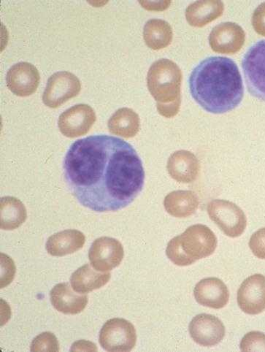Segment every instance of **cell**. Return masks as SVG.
I'll return each instance as SVG.
<instances>
[{"label":"cell","instance_id":"cell-1","mask_svg":"<svg viewBox=\"0 0 265 352\" xmlns=\"http://www.w3.org/2000/svg\"><path fill=\"white\" fill-rule=\"evenodd\" d=\"M67 184L77 201L96 212L117 211L143 190L145 171L135 149L106 135L75 142L64 160Z\"/></svg>","mask_w":265,"mask_h":352},{"label":"cell","instance_id":"cell-2","mask_svg":"<svg viewBox=\"0 0 265 352\" xmlns=\"http://www.w3.org/2000/svg\"><path fill=\"white\" fill-rule=\"evenodd\" d=\"M192 98L207 112L222 114L235 109L243 100V79L231 58L211 56L196 66L189 77Z\"/></svg>","mask_w":265,"mask_h":352},{"label":"cell","instance_id":"cell-3","mask_svg":"<svg viewBox=\"0 0 265 352\" xmlns=\"http://www.w3.org/2000/svg\"><path fill=\"white\" fill-rule=\"evenodd\" d=\"M183 75L180 67L168 58L152 64L147 75V86L157 102V109L165 118H172L180 110Z\"/></svg>","mask_w":265,"mask_h":352},{"label":"cell","instance_id":"cell-4","mask_svg":"<svg viewBox=\"0 0 265 352\" xmlns=\"http://www.w3.org/2000/svg\"><path fill=\"white\" fill-rule=\"evenodd\" d=\"M217 246L214 232L203 225L189 227L168 244L166 254L178 266H188L214 254Z\"/></svg>","mask_w":265,"mask_h":352},{"label":"cell","instance_id":"cell-5","mask_svg":"<svg viewBox=\"0 0 265 352\" xmlns=\"http://www.w3.org/2000/svg\"><path fill=\"white\" fill-rule=\"evenodd\" d=\"M207 214L220 229L231 238H237L246 228L247 219L243 210L232 202L214 199L207 205Z\"/></svg>","mask_w":265,"mask_h":352},{"label":"cell","instance_id":"cell-6","mask_svg":"<svg viewBox=\"0 0 265 352\" xmlns=\"http://www.w3.org/2000/svg\"><path fill=\"white\" fill-rule=\"evenodd\" d=\"M242 67L251 95L265 101V40L250 47L242 60Z\"/></svg>","mask_w":265,"mask_h":352},{"label":"cell","instance_id":"cell-7","mask_svg":"<svg viewBox=\"0 0 265 352\" xmlns=\"http://www.w3.org/2000/svg\"><path fill=\"white\" fill-rule=\"evenodd\" d=\"M136 342L135 327L124 319L108 320L103 325L100 333V344L107 351H130Z\"/></svg>","mask_w":265,"mask_h":352},{"label":"cell","instance_id":"cell-8","mask_svg":"<svg viewBox=\"0 0 265 352\" xmlns=\"http://www.w3.org/2000/svg\"><path fill=\"white\" fill-rule=\"evenodd\" d=\"M82 89L80 80L74 74L61 72L53 74L47 82L43 95L46 107L56 109L76 97Z\"/></svg>","mask_w":265,"mask_h":352},{"label":"cell","instance_id":"cell-9","mask_svg":"<svg viewBox=\"0 0 265 352\" xmlns=\"http://www.w3.org/2000/svg\"><path fill=\"white\" fill-rule=\"evenodd\" d=\"M124 256L122 244L117 239L102 237L92 243L89 258L92 267L100 272H108L118 267Z\"/></svg>","mask_w":265,"mask_h":352},{"label":"cell","instance_id":"cell-10","mask_svg":"<svg viewBox=\"0 0 265 352\" xmlns=\"http://www.w3.org/2000/svg\"><path fill=\"white\" fill-rule=\"evenodd\" d=\"M97 120L93 109L86 104H78L63 112L58 126L63 135L75 138L87 135Z\"/></svg>","mask_w":265,"mask_h":352},{"label":"cell","instance_id":"cell-11","mask_svg":"<svg viewBox=\"0 0 265 352\" xmlns=\"http://www.w3.org/2000/svg\"><path fill=\"white\" fill-rule=\"evenodd\" d=\"M209 40L214 52L234 54L243 48L246 33L238 23L224 22L212 30Z\"/></svg>","mask_w":265,"mask_h":352},{"label":"cell","instance_id":"cell-12","mask_svg":"<svg viewBox=\"0 0 265 352\" xmlns=\"http://www.w3.org/2000/svg\"><path fill=\"white\" fill-rule=\"evenodd\" d=\"M189 333L194 342L210 347L220 344L225 336L222 322L211 314L196 316L189 324Z\"/></svg>","mask_w":265,"mask_h":352},{"label":"cell","instance_id":"cell-13","mask_svg":"<svg viewBox=\"0 0 265 352\" xmlns=\"http://www.w3.org/2000/svg\"><path fill=\"white\" fill-rule=\"evenodd\" d=\"M240 309L250 315H257L265 310V276L255 274L247 278L238 291Z\"/></svg>","mask_w":265,"mask_h":352},{"label":"cell","instance_id":"cell-14","mask_svg":"<svg viewBox=\"0 0 265 352\" xmlns=\"http://www.w3.org/2000/svg\"><path fill=\"white\" fill-rule=\"evenodd\" d=\"M38 69L28 63L11 67L6 77L7 87L19 97H28L36 91L40 84Z\"/></svg>","mask_w":265,"mask_h":352},{"label":"cell","instance_id":"cell-15","mask_svg":"<svg viewBox=\"0 0 265 352\" xmlns=\"http://www.w3.org/2000/svg\"><path fill=\"white\" fill-rule=\"evenodd\" d=\"M194 295L196 300L203 307L221 309L227 306L229 292L222 280L207 278L195 286Z\"/></svg>","mask_w":265,"mask_h":352},{"label":"cell","instance_id":"cell-16","mask_svg":"<svg viewBox=\"0 0 265 352\" xmlns=\"http://www.w3.org/2000/svg\"><path fill=\"white\" fill-rule=\"evenodd\" d=\"M69 283L56 285L50 292L53 307L64 314L76 315L82 312L87 307L88 296L78 295Z\"/></svg>","mask_w":265,"mask_h":352},{"label":"cell","instance_id":"cell-17","mask_svg":"<svg viewBox=\"0 0 265 352\" xmlns=\"http://www.w3.org/2000/svg\"><path fill=\"white\" fill-rule=\"evenodd\" d=\"M167 168L172 179L178 182L191 183L197 178L200 163L192 152L182 150L170 156Z\"/></svg>","mask_w":265,"mask_h":352},{"label":"cell","instance_id":"cell-18","mask_svg":"<svg viewBox=\"0 0 265 352\" xmlns=\"http://www.w3.org/2000/svg\"><path fill=\"white\" fill-rule=\"evenodd\" d=\"M85 242L84 233L67 230L53 234L46 242L45 248L51 256H64L82 250Z\"/></svg>","mask_w":265,"mask_h":352},{"label":"cell","instance_id":"cell-19","mask_svg":"<svg viewBox=\"0 0 265 352\" xmlns=\"http://www.w3.org/2000/svg\"><path fill=\"white\" fill-rule=\"evenodd\" d=\"M111 274L108 272H97L89 265L79 267L71 277V284L75 292L80 294L100 289L108 284Z\"/></svg>","mask_w":265,"mask_h":352},{"label":"cell","instance_id":"cell-20","mask_svg":"<svg viewBox=\"0 0 265 352\" xmlns=\"http://www.w3.org/2000/svg\"><path fill=\"white\" fill-rule=\"evenodd\" d=\"M224 5L222 1H198L186 10V19L189 25L203 28L223 14Z\"/></svg>","mask_w":265,"mask_h":352},{"label":"cell","instance_id":"cell-21","mask_svg":"<svg viewBox=\"0 0 265 352\" xmlns=\"http://www.w3.org/2000/svg\"><path fill=\"white\" fill-rule=\"evenodd\" d=\"M199 199L192 191H175L168 194L164 201L167 212L176 218H187L196 212Z\"/></svg>","mask_w":265,"mask_h":352},{"label":"cell","instance_id":"cell-22","mask_svg":"<svg viewBox=\"0 0 265 352\" xmlns=\"http://www.w3.org/2000/svg\"><path fill=\"white\" fill-rule=\"evenodd\" d=\"M111 133L124 138L135 137L140 131V118L132 109H120L111 117L108 123Z\"/></svg>","mask_w":265,"mask_h":352},{"label":"cell","instance_id":"cell-23","mask_svg":"<svg viewBox=\"0 0 265 352\" xmlns=\"http://www.w3.org/2000/svg\"><path fill=\"white\" fill-rule=\"evenodd\" d=\"M174 38L170 23L162 19H151L146 23L143 38L148 48L155 51L167 48Z\"/></svg>","mask_w":265,"mask_h":352},{"label":"cell","instance_id":"cell-24","mask_svg":"<svg viewBox=\"0 0 265 352\" xmlns=\"http://www.w3.org/2000/svg\"><path fill=\"white\" fill-rule=\"evenodd\" d=\"M0 211H1L0 228L3 230H16L27 219V209L25 205L14 197L1 198Z\"/></svg>","mask_w":265,"mask_h":352},{"label":"cell","instance_id":"cell-25","mask_svg":"<svg viewBox=\"0 0 265 352\" xmlns=\"http://www.w3.org/2000/svg\"><path fill=\"white\" fill-rule=\"evenodd\" d=\"M32 351H59L60 345L56 336L51 333H43L33 340Z\"/></svg>","mask_w":265,"mask_h":352},{"label":"cell","instance_id":"cell-26","mask_svg":"<svg viewBox=\"0 0 265 352\" xmlns=\"http://www.w3.org/2000/svg\"><path fill=\"white\" fill-rule=\"evenodd\" d=\"M240 346L242 351H265V334L250 332L242 339Z\"/></svg>","mask_w":265,"mask_h":352},{"label":"cell","instance_id":"cell-27","mask_svg":"<svg viewBox=\"0 0 265 352\" xmlns=\"http://www.w3.org/2000/svg\"><path fill=\"white\" fill-rule=\"evenodd\" d=\"M249 248L259 259L265 260V228L252 234L249 241Z\"/></svg>","mask_w":265,"mask_h":352},{"label":"cell","instance_id":"cell-28","mask_svg":"<svg viewBox=\"0 0 265 352\" xmlns=\"http://www.w3.org/2000/svg\"><path fill=\"white\" fill-rule=\"evenodd\" d=\"M252 25L257 33L265 37V3L260 5L253 12Z\"/></svg>","mask_w":265,"mask_h":352}]
</instances>
